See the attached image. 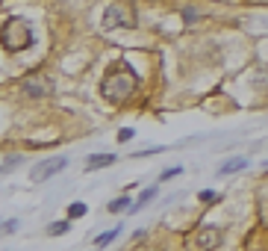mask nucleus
<instances>
[{
    "instance_id": "nucleus-12",
    "label": "nucleus",
    "mask_w": 268,
    "mask_h": 251,
    "mask_svg": "<svg viewBox=\"0 0 268 251\" xmlns=\"http://www.w3.org/2000/svg\"><path fill=\"white\" fill-rule=\"evenodd\" d=\"M118 234H121V228H115V231H106V234H100V237H94V246L97 249H106L112 240H118Z\"/></svg>"
},
{
    "instance_id": "nucleus-9",
    "label": "nucleus",
    "mask_w": 268,
    "mask_h": 251,
    "mask_svg": "<svg viewBox=\"0 0 268 251\" xmlns=\"http://www.w3.org/2000/svg\"><path fill=\"white\" fill-rule=\"evenodd\" d=\"M153 198H156V186H148V189H142V195H139V201L130 207V213H139V210H142L148 201H153Z\"/></svg>"
},
{
    "instance_id": "nucleus-10",
    "label": "nucleus",
    "mask_w": 268,
    "mask_h": 251,
    "mask_svg": "<svg viewBox=\"0 0 268 251\" xmlns=\"http://www.w3.org/2000/svg\"><path fill=\"white\" fill-rule=\"evenodd\" d=\"M130 207H133V204H130V198H127V195H121V198L109 201V207H106V210H109V213H124V210H130Z\"/></svg>"
},
{
    "instance_id": "nucleus-11",
    "label": "nucleus",
    "mask_w": 268,
    "mask_h": 251,
    "mask_svg": "<svg viewBox=\"0 0 268 251\" xmlns=\"http://www.w3.org/2000/svg\"><path fill=\"white\" fill-rule=\"evenodd\" d=\"M68 231H71V216H68L65 222H53V225L47 228V234H50V237H62V234H68Z\"/></svg>"
},
{
    "instance_id": "nucleus-15",
    "label": "nucleus",
    "mask_w": 268,
    "mask_h": 251,
    "mask_svg": "<svg viewBox=\"0 0 268 251\" xmlns=\"http://www.w3.org/2000/svg\"><path fill=\"white\" fill-rule=\"evenodd\" d=\"M198 198H201V201H204V204H215V201H218V195H215V192H212V189H204V192H201V195H198Z\"/></svg>"
},
{
    "instance_id": "nucleus-2",
    "label": "nucleus",
    "mask_w": 268,
    "mask_h": 251,
    "mask_svg": "<svg viewBox=\"0 0 268 251\" xmlns=\"http://www.w3.org/2000/svg\"><path fill=\"white\" fill-rule=\"evenodd\" d=\"M32 44V30L24 18H9L3 24V50L6 53H21Z\"/></svg>"
},
{
    "instance_id": "nucleus-3",
    "label": "nucleus",
    "mask_w": 268,
    "mask_h": 251,
    "mask_svg": "<svg viewBox=\"0 0 268 251\" xmlns=\"http://www.w3.org/2000/svg\"><path fill=\"white\" fill-rule=\"evenodd\" d=\"M224 237L218 228H201L195 237H192V249H201V251H212V249H221Z\"/></svg>"
},
{
    "instance_id": "nucleus-7",
    "label": "nucleus",
    "mask_w": 268,
    "mask_h": 251,
    "mask_svg": "<svg viewBox=\"0 0 268 251\" xmlns=\"http://www.w3.org/2000/svg\"><path fill=\"white\" fill-rule=\"evenodd\" d=\"M115 163V154H91L86 160V172H94V169H103V166H112Z\"/></svg>"
},
{
    "instance_id": "nucleus-18",
    "label": "nucleus",
    "mask_w": 268,
    "mask_h": 251,
    "mask_svg": "<svg viewBox=\"0 0 268 251\" xmlns=\"http://www.w3.org/2000/svg\"><path fill=\"white\" fill-rule=\"evenodd\" d=\"M12 166H18V157H6V160H3V172H9Z\"/></svg>"
},
{
    "instance_id": "nucleus-14",
    "label": "nucleus",
    "mask_w": 268,
    "mask_h": 251,
    "mask_svg": "<svg viewBox=\"0 0 268 251\" xmlns=\"http://www.w3.org/2000/svg\"><path fill=\"white\" fill-rule=\"evenodd\" d=\"M177 175H183V169H180V166H171V169H165V172L159 175V180H171V178H177Z\"/></svg>"
},
{
    "instance_id": "nucleus-4",
    "label": "nucleus",
    "mask_w": 268,
    "mask_h": 251,
    "mask_svg": "<svg viewBox=\"0 0 268 251\" xmlns=\"http://www.w3.org/2000/svg\"><path fill=\"white\" fill-rule=\"evenodd\" d=\"M68 166V160L65 157H50V160H44V163H38L35 169H32V175H30V180L32 183H41V180H47V178H53L56 172H62Z\"/></svg>"
},
{
    "instance_id": "nucleus-5",
    "label": "nucleus",
    "mask_w": 268,
    "mask_h": 251,
    "mask_svg": "<svg viewBox=\"0 0 268 251\" xmlns=\"http://www.w3.org/2000/svg\"><path fill=\"white\" fill-rule=\"evenodd\" d=\"M112 27H133V15L124 6H109L103 15V30H112Z\"/></svg>"
},
{
    "instance_id": "nucleus-8",
    "label": "nucleus",
    "mask_w": 268,
    "mask_h": 251,
    "mask_svg": "<svg viewBox=\"0 0 268 251\" xmlns=\"http://www.w3.org/2000/svg\"><path fill=\"white\" fill-rule=\"evenodd\" d=\"M245 166H248V160H245V157H233V160H227V163L221 166V172H218V175H233V172H242Z\"/></svg>"
},
{
    "instance_id": "nucleus-6",
    "label": "nucleus",
    "mask_w": 268,
    "mask_h": 251,
    "mask_svg": "<svg viewBox=\"0 0 268 251\" xmlns=\"http://www.w3.org/2000/svg\"><path fill=\"white\" fill-rule=\"evenodd\" d=\"M47 92H50V83H47L44 77H30V80L24 83V95L41 98V95H47Z\"/></svg>"
},
{
    "instance_id": "nucleus-17",
    "label": "nucleus",
    "mask_w": 268,
    "mask_h": 251,
    "mask_svg": "<svg viewBox=\"0 0 268 251\" xmlns=\"http://www.w3.org/2000/svg\"><path fill=\"white\" fill-rule=\"evenodd\" d=\"M15 231H18V222L15 219H6L3 222V234H15Z\"/></svg>"
},
{
    "instance_id": "nucleus-13",
    "label": "nucleus",
    "mask_w": 268,
    "mask_h": 251,
    "mask_svg": "<svg viewBox=\"0 0 268 251\" xmlns=\"http://www.w3.org/2000/svg\"><path fill=\"white\" fill-rule=\"evenodd\" d=\"M86 213H89V207H86L83 201H74V204H68V216H71V219H83Z\"/></svg>"
},
{
    "instance_id": "nucleus-16",
    "label": "nucleus",
    "mask_w": 268,
    "mask_h": 251,
    "mask_svg": "<svg viewBox=\"0 0 268 251\" xmlns=\"http://www.w3.org/2000/svg\"><path fill=\"white\" fill-rule=\"evenodd\" d=\"M136 136V130L133 127H124V130H118V142H127V139H133Z\"/></svg>"
},
{
    "instance_id": "nucleus-1",
    "label": "nucleus",
    "mask_w": 268,
    "mask_h": 251,
    "mask_svg": "<svg viewBox=\"0 0 268 251\" xmlns=\"http://www.w3.org/2000/svg\"><path fill=\"white\" fill-rule=\"evenodd\" d=\"M136 86H139V80H136L133 68H127V62H115V65L106 71L103 83H100V95H103V101H109V104H124V101L136 92Z\"/></svg>"
}]
</instances>
